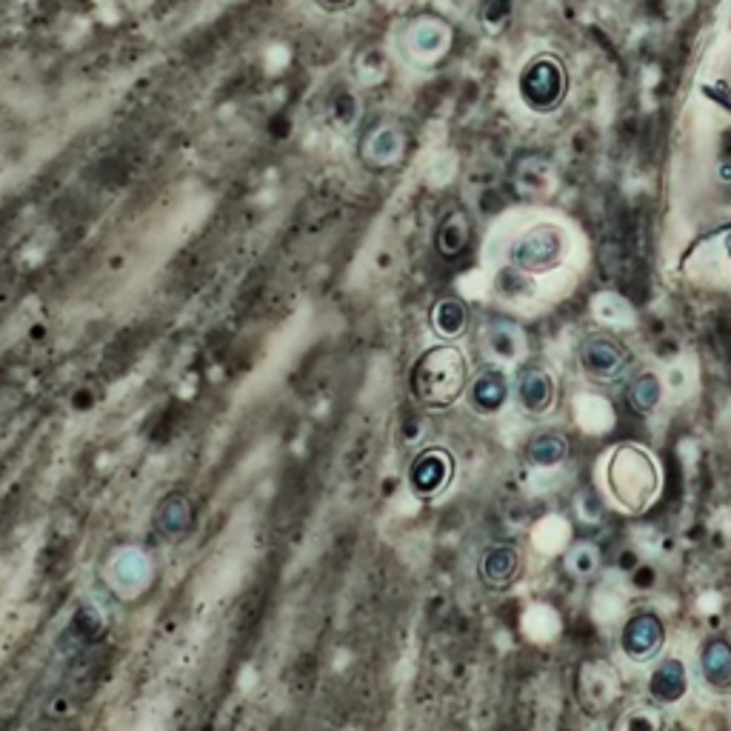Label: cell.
I'll return each mask as SVG.
<instances>
[{
  "label": "cell",
  "mask_w": 731,
  "mask_h": 731,
  "mask_svg": "<svg viewBox=\"0 0 731 731\" xmlns=\"http://www.w3.org/2000/svg\"><path fill=\"white\" fill-rule=\"evenodd\" d=\"M512 18V0H483L480 3V23L485 32H500Z\"/></svg>",
  "instance_id": "44dd1931"
},
{
  "label": "cell",
  "mask_w": 731,
  "mask_h": 731,
  "mask_svg": "<svg viewBox=\"0 0 731 731\" xmlns=\"http://www.w3.org/2000/svg\"><path fill=\"white\" fill-rule=\"evenodd\" d=\"M403 147L405 138L400 127H394L392 120H383L360 138V160L372 169H389L403 158Z\"/></svg>",
  "instance_id": "9c48e42d"
},
{
  "label": "cell",
  "mask_w": 731,
  "mask_h": 731,
  "mask_svg": "<svg viewBox=\"0 0 731 731\" xmlns=\"http://www.w3.org/2000/svg\"><path fill=\"white\" fill-rule=\"evenodd\" d=\"M565 569L574 578H589L600 569V549L594 543H578L565 554Z\"/></svg>",
  "instance_id": "ffe728a7"
},
{
  "label": "cell",
  "mask_w": 731,
  "mask_h": 731,
  "mask_svg": "<svg viewBox=\"0 0 731 731\" xmlns=\"http://www.w3.org/2000/svg\"><path fill=\"white\" fill-rule=\"evenodd\" d=\"M452 43V29L443 18L434 14H418V18L405 20V27L400 29V47L418 63H432Z\"/></svg>",
  "instance_id": "5b68a950"
},
{
  "label": "cell",
  "mask_w": 731,
  "mask_h": 731,
  "mask_svg": "<svg viewBox=\"0 0 731 731\" xmlns=\"http://www.w3.org/2000/svg\"><path fill=\"white\" fill-rule=\"evenodd\" d=\"M563 258V234L554 227H534L520 234L509 249V260L518 272L543 274L554 269Z\"/></svg>",
  "instance_id": "277c9868"
},
{
  "label": "cell",
  "mask_w": 731,
  "mask_h": 731,
  "mask_svg": "<svg viewBox=\"0 0 731 731\" xmlns=\"http://www.w3.org/2000/svg\"><path fill=\"white\" fill-rule=\"evenodd\" d=\"M569 92V74L558 54H538L520 74V98L532 112L549 114L560 107Z\"/></svg>",
  "instance_id": "3957f363"
},
{
  "label": "cell",
  "mask_w": 731,
  "mask_h": 731,
  "mask_svg": "<svg viewBox=\"0 0 731 731\" xmlns=\"http://www.w3.org/2000/svg\"><path fill=\"white\" fill-rule=\"evenodd\" d=\"M649 692L660 705L680 703L689 692V674L680 660H663L649 678Z\"/></svg>",
  "instance_id": "4fadbf2b"
},
{
  "label": "cell",
  "mask_w": 731,
  "mask_h": 731,
  "mask_svg": "<svg viewBox=\"0 0 731 731\" xmlns=\"http://www.w3.org/2000/svg\"><path fill=\"white\" fill-rule=\"evenodd\" d=\"M469 327V309L463 300L458 298H443L434 303L432 309V329L443 340H454L465 332Z\"/></svg>",
  "instance_id": "2e32d148"
},
{
  "label": "cell",
  "mask_w": 731,
  "mask_h": 731,
  "mask_svg": "<svg viewBox=\"0 0 731 731\" xmlns=\"http://www.w3.org/2000/svg\"><path fill=\"white\" fill-rule=\"evenodd\" d=\"M632 363V354L623 343L612 338H603V334H594V338H585L583 347H580V366L583 372L594 380H603V383H612V380L623 378L625 369Z\"/></svg>",
  "instance_id": "8992f818"
},
{
  "label": "cell",
  "mask_w": 731,
  "mask_h": 731,
  "mask_svg": "<svg viewBox=\"0 0 731 731\" xmlns=\"http://www.w3.org/2000/svg\"><path fill=\"white\" fill-rule=\"evenodd\" d=\"M514 398L518 405L523 409V414L529 418H543L554 409V400H558V383L545 369L538 366H525L520 369L518 378H514Z\"/></svg>",
  "instance_id": "ba28073f"
},
{
  "label": "cell",
  "mask_w": 731,
  "mask_h": 731,
  "mask_svg": "<svg viewBox=\"0 0 731 731\" xmlns=\"http://www.w3.org/2000/svg\"><path fill=\"white\" fill-rule=\"evenodd\" d=\"M489 349H492L500 360H518L520 334L514 332L512 327H494L492 338H489Z\"/></svg>",
  "instance_id": "7402d4cb"
},
{
  "label": "cell",
  "mask_w": 731,
  "mask_h": 731,
  "mask_svg": "<svg viewBox=\"0 0 731 731\" xmlns=\"http://www.w3.org/2000/svg\"><path fill=\"white\" fill-rule=\"evenodd\" d=\"M354 3H358V0H314V7H320L323 12H332V14L347 12V9H352Z\"/></svg>",
  "instance_id": "603a6c76"
},
{
  "label": "cell",
  "mask_w": 731,
  "mask_h": 731,
  "mask_svg": "<svg viewBox=\"0 0 731 731\" xmlns=\"http://www.w3.org/2000/svg\"><path fill=\"white\" fill-rule=\"evenodd\" d=\"M565 452H569V443L560 438L558 432H540L538 438H532L529 443V460L540 469H554L565 460Z\"/></svg>",
  "instance_id": "d6986e66"
},
{
  "label": "cell",
  "mask_w": 731,
  "mask_h": 731,
  "mask_svg": "<svg viewBox=\"0 0 731 731\" xmlns=\"http://www.w3.org/2000/svg\"><path fill=\"white\" fill-rule=\"evenodd\" d=\"M509 394H512L509 378L503 374V369H494V366L483 369L469 385V403L478 414H498L509 403Z\"/></svg>",
  "instance_id": "7c38bea8"
},
{
  "label": "cell",
  "mask_w": 731,
  "mask_h": 731,
  "mask_svg": "<svg viewBox=\"0 0 731 731\" xmlns=\"http://www.w3.org/2000/svg\"><path fill=\"white\" fill-rule=\"evenodd\" d=\"M465 366L463 352L458 347H434L418 358L412 369V392L418 403L429 409H445L458 403L460 394L465 392Z\"/></svg>",
  "instance_id": "7a4b0ae2"
},
{
  "label": "cell",
  "mask_w": 731,
  "mask_h": 731,
  "mask_svg": "<svg viewBox=\"0 0 731 731\" xmlns=\"http://www.w3.org/2000/svg\"><path fill=\"white\" fill-rule=\"evenodd\" d=\"M700 678L714 692L731 689V645L725 640H709L700 652Z\"/></svg>",
  "instance_id": "5bb4252c"
},
{
  "label": "cell",
  "mask_w": 731,
  "mask_h": 731,
  "mask_svg": "<svg viewBox=\"0 0 731 731\" xmlns=\"http://www.w3.org/2000/svg\"><path fill=\"white\" fill-rule=\"evenodd\" d=\"M360 112H363V103H360V98L354 89L340 87L338 92L329 98V123H332L338 132H347V129H352L354 123L360 120Z\"/></svg>",
  "instance_id": "e0dca14e"
},
{
  "label": "cell",
  "mask_w": 731,
  "mask_h": 731,
  "mask_svg": "<svg viewBox=\"0 0 731 731\" xmlns=\"http://www.w3.org/2000/svg\"><path fill=\"white\" fill-rule=\"evenodd\" d=\"M480 580L489 589H505L512 585L520 572V552L512 540H498V543L485 545L483 558H480Z\"/></svg>",
  "instance_id": "8fae6325"
},
{
  "label": "cell",
  "mask_w": 731,
  "mask_h": 731,
  "mask_svg": "<svg viewBox=\"0 0 731 731\" xmlns=\"http://www.w3.org/2000/svg\"><path fill=\"white\" fill-rule=\"evenodd\" d=\"M660 398H663V385H660L658 374L652 372L634 378L632 385H629V394H625V400L632 405V412L638 414H652L654 409H658Z\"/></svg>",
  "instance_id": "ac0fdd59"
},
{
  "label": "cell",
  "mask_w": 731,
  "mask_h": 731,
  "mask_svg": "<svg viewBox=\"0 0 731 731\" xmlns=\"http://www.w3.org/2000/svg\"><path fill=\"white\" fill-rule=\"evenodd\" d=\"M605 483L625 512H645L660 492V469L640 445H618L605 463Z\"/></svg>",
  "instance_id": "6da1fadb"
},
{
  "label": "cell",
  "mask_w": 731,
  "mask_h": 731,
  "mask_svg": "<svg viewBox=\"0 0 731 731\" xmlns=\"http://www.w3.org/2000/svg\"><path fill=\"white\" fill-rule=\"evenodd\" d=\"M663 623H660L654 614H634L629 618V623L623 625V634H620V645H623L625 658L634 660V663H645L660 652L663 645Z\"/></svg>",
  "instance_id": "30bf717a"
},
{
  "label": "cell",
  "mask_w": 731,
  "mask_h": 731,
  "mask_svg": "<svg viewBox=\"0 0 731 731\" xmlns=\"http://www.w3.org/2000/svg\"><path fill=\"white\" fill-rule=\"evenodd\" d=\"M452 454L434 445V449H425V452H420L418 458H414L412 469H409V485H412V492L418 494V498H438L445 485L452 483Z\"/></svg>",
  "instance_id": "52a82bcc"
},
{
  "label": "cell",
  "mask_w": 731,
  "mask_h": 731,
  "mask_svg": "<svg viewBox=\"0 0 731 731\" xmlns=\"http://www.w3.org/2000/svg\"><path fill=\"white\" fill-rule=\"evenodd\" d=\"M469 238H472V220L463 209H452L440 220L438 234H434V243H438V252L443 258H458L465 247H469Z\"/></svg>",
  "instance_id": "9a60e30c"
}]
</instances>
